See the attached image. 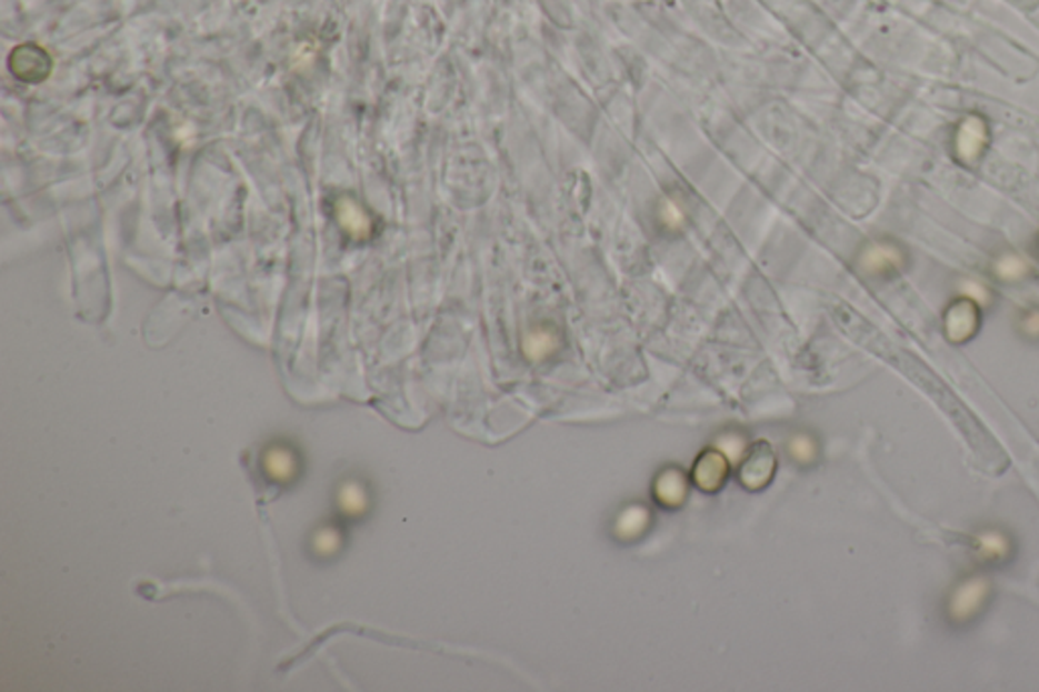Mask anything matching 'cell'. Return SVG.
<instances>
[{
  "instance_id": "cell-11",
  "label": "cell",
  "mask_w": 1039,
  "mask_h": 692,
  "mask_svg": "<svg viewBox=\"0 0 1039 692\" xmlns=\"http://www.w3.org/2000/svg\"><path fill=\"white\" fill-rule=\"evenodd\" d=\"M339 546H341V532L338 529L326 526V529L317 530L313 536V551L317 554H323V556L336 554Z\"/></svg>"
},
{
  "instance_id": "cell-7",
  "label": "cell",
  "mask_w": 1039,
  "mask_h": 692,
  "mask_svg": "<svg viewBox=\"0 0 1039 692\" xmlns=\"http://www.w3.org/2000/svg\"><path fill=\"white\" fill-rule=\"evenodd\" d=\"M262 470H264V475L270 481L289 483V481L294 480V475L299 471V463H297V458H294V453L289 447L272 445L264 451Z\"/></svg>"
},
{
  "instance_id": "cell-10",
  "label": "cell",
  "mask_w": 1039,
  "mask_h": 692,
  "mask_svg": "<svg viewBox=\"0 0 1039 692\" xmlns=\"http://www.w3.org/2000/svg\"><path fill=\"white\" fill-rule=\"evenodd\" d=\"M1016 329L1023 340L1029 343H1039V307L1021 309L1017 313Z\"/></svg>"
},
{
  "instance_id": "cell-9",
  "label": "cell",
  "mask_w": 1039,
  "mask_h": 692,
  "mask_svg": "<svg viewBox=\"0 0 1039 692\" xmlns=\"http://www.w3.org/2000/svg\"><path fill=\"white\" fill-rule=\"evenodd\" d=\"M957 291L960 297H969L975 303H979L982 311L995 303V291H992L991 284L982 281L979 277H960L957 282Z\"/></svg>"
},
{
  "instance_id": "cell-1",
  "label": "cell",
  "mask_w": 1039,
  "mask_h": 692,
  "mask_svg": "<svg viewBox=\"0 0 1039 692\" xmlns=\"http://www.w3.org/2000/svg\"><path fill=\"white\" fill-rule=\"evenodd\" d=\"M992 598L995 581L989 571L979 566L977 571L960 576L942 599V618L946 625L957 632L975 625L991 608Z\"/></svg>"
},
{
  "instance_id": "cell-3",
  "label": "cell",
  "mask_w": 1039,
  "mask_h": 692,
  "mask_svg": "<svg viewBox=\"0 0 1039 692\" xmlns=\"http://www.w3.org/2000/svg\"><path fill=\"white\" fill-rule=\"evenodd\" d=\"M859 267L869 279L889 281L903 274L910 267V252L896 240H876L865 248L859 259Z\"/></svg>"
},
{
  "instance_id": "cell-12",
  "label": "cell",
  "mask_w": 1039,
  "mask_h": 692,
  "mask_svg": "<svg viewBox=\"0 0 1039 692\" xmlns=\"http://www.w3.org/2000/svg\"><path fill=\"white\" fill-rule=\"evenodd\" d=\"M1036 248H1038V254H1039V234H1038V240H1036Z\"/></svg>"
},
{
  "instance_id": "cell-8",
  "label": "cell",
  "mask_w": 1039,
  "mask_h": 692,
  "mask_svg": "<svg viewBox=\"0 0 1039 692\" xmlns=\"http://www.w3.org/2000/svg\"><path fill=\"white\" fill-rule=\"evenodd\" d=\"M338 504L348 517H362L368 510V493L358 481H346L338 493Z\"/></svg>"
},
{
  "instance_id": "cell-6",
  "label": "cell",
  "mask_w": 1039,
  "mask_h": 692,
  "mask_svg": "<svg viewBox=\"0 0 1039 692\" xmlns=\"http://www.w3.org/2000/svg\"><path fill=\"white\" fill-rule=\"evenodd\" d=\"M989 274L992 281L1001 282V284H1021V282L1036 279L1038 270L1033 267V262L1026 259L1023 254H1019L1016 250H1005L991 260Z\"/></svg>"
},
{
  "instance_id": "cell-5",
  "label": "cell",
  "mask_w": 1039,
  "mask_h": 692,
  "mask_svg": "<svg viewBox=\"0 0 1039 692\" xmlns=\"http://www.w3.org/2000/svg\"><path fill=\"white\" fill-rule=\"evenodd\" d=\"M989 144V124L982 117L970 114L960 122L955 139L958 161L967 167L979 163Z\"/></svg>"
},
{
  "instance_id": "cell-4",
  "label": "cell",
  "mask_w": 1039,
  "mask_h": 692,
  "mask_svg": "<svg viewBox=\"0 0 1039 692\" xmlns=\"http://www.w3.org/2000/svg\"><path fill=\"white\" fill-rule=\"evenodd\" d=\"M982 325V307L969 297H955L942 315L945 338L952 345H965L979 335Z\"/></svg>"
},
{
  "instance_id": "cell-2",
  "label": "cell",
  "mask_w": 1039,
  "mask_h": 692,
  "mask_svg": "<svg viewBox=\"0 0 1039 692\" xmlns=\"http://www.w3.org/2000/svg\"><path fill=\"white\" fill-rule=\"evenodd\" d=\"M970 552L977 566L985 571H997L1013 563L1017 540L1013 532L1001 524H985L970 534Z\"/></svg>"
}]
</instances>
